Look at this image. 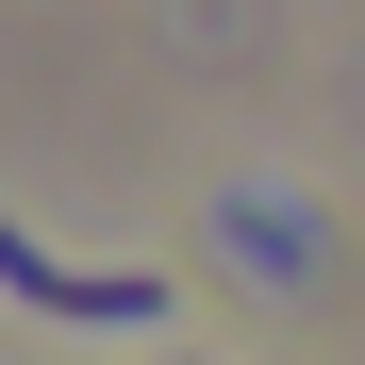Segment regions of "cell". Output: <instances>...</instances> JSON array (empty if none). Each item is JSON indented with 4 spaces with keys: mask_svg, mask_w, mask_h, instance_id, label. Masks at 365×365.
Segmentation results:
<instances>
[{
    "mask_svg": "<svg viewBox=\"0 0 365 365\" xmlns=\"http://www.w3.org/2000/svg\"><path fill=\"white\" fill-rule=\"evenodd\" d=\"M0 299H34V316H83V332H150V316H166V266H50L17 216H0Z\"/></svg>",
    "mask_w": 365,
    "mask_h": 365,
    "instance_id": "cell-1",
    "label": "cell"
}]
</instances>
